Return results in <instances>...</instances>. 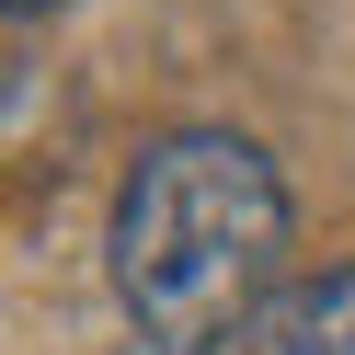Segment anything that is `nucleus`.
<instances>
[{
	"label": "nucleus",
	"instance_id": "7ed1b4c3",
	"mask_svg": "<svg viewBox=\"0 0 355 355\" xmlns=\"http://www.w3.org/2000/svg\"><path fill=\"white\" fill-rule=\"evenodd\" d=\"M12 12H46V0H12Z\"/></svg>",
	"mask_w": 355,
	"mask_h": 355
},
{
	"label": "nucleus",
	"instance_id": "f257e3e1",
	"mask_svg": "<svg viewBox=\"0 0 355 355\" xmlns=\"http://www.w3.org/2000/svg\"><path fill=\"white\" fill-rule=\"evenodd\" d=\"M115 298L138 321V344L161 355H218L252 344V321L275 309L286 263V184L241 126H172L138 149V172L115 184Z\"/></svg>",
	"mask_w": 355,
	"mask_h": 355
},
{
	"label": "nucleus",
	"instance_id": "f03ea898",
	"mask_svg": "<svg viewBox=\"0 0 355 355\" xmlns=\"http://www.w3.org/2000/svg\"><path fill=\"white\" fill-rule=\"evenodd\" d=\"M241 355H355V263H321V275L275 286V309L252 321Z\"/></svg>",
	"mask_w": 355,
	"mask_h": 355
}]
</instances>
